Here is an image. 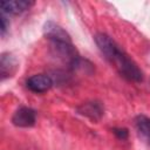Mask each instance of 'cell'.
Segmentation results:
<instances>
[{
	"label": "cell",
	"instance_id": "cell-1",
	"mask_svg": "<svg viewBox=\"0 0 150 150\" xmlns=\"http://www.w3.org/2000/svg\"><path fill=\"white\" fill-rule=\"evenodd\" d=\"M94 40L100 52L116 68L121 76L132 82L143 81V73L139 67L112 38L104 33H97L95 34Z\"/></svg>",
	"mask_w": 150,
	"mask_h": 150
},
{
	"label": "cell",
	"instance_id": "cell-2",
	"mask_svg": "<svg viewBox=\"0 0 150 150\" xmlns=\"http://www.w3.org/2000/svg\"><path fill=\"white\" fill-rule=\"evenodd\" d=\"M42 29H43V35L53 43V46L73 45L70 35L59 23H56L52 20H48V21L45 22Z\"/></svg>",
	"mask_w": 150,
	"mask_h": 150
},
{
	"label": "cell",
	"instance_id": "cell-3",
	"mask_svg": "<svg viewBox=\"0 0 150 150\" xmlns=\"http://www.w3.org/2000/svg\"><path fill=\"white\" fill-rule=\"evenodd\" d=\"M36 122V112L29 107H20L15 110L12 116V123L19 128H30L34 127Z\"/></svg>",
	"mask_w": 150,
	"mask_h": 150
},
{
	"label": "cell",
	"instance_id": "cell-4",
	"mask_svg": "<svg viewBox=\"0 0 150 150\" xmlns=\"http://www.w3.org/2000/svg\"><path fill=\"white\" fill-rule=\"evenodd\" d=\"M34 4L35 2L32 0H6L1 1L0 7L1 13L6 15H18L30 9V7H33Z\"/></svg>",
	"mask_w": 150,
	"mask_h": 150
},
{
	"label": "cell",
	"instance_id": "cell-5",
	"mask_svg": "<svg viewBox=\"0 0 150 150\" xmlns=\"http://www.w3.org/2000/svg\"><path fill=\"white\" fill-rule=\"evenodd\" d=\"M19 69V61L18 59L9 52L2 53L0 56V75L1 80L5 81L6 79H9L14 76L16 70Z\"/></svg>",
	"mask_w": 150,
	"mask_h": 150
},
{
	"label": "cell",
	"instance_id": "cell-6",
	"mask_svg": "<svg viewBox=\"0 0 150 150\" xmlns=\"http://www.w3.org/2000/svg\"><path fill=\"white\" fill-rule=\"evenodd\" d=\"M26 86L30 91L41 94L49 90L53 87V80L50 76L46 74H35L26 81Z\"/></svg>",
	"mask_w": 150,
	"mask_h": 150
},
{
	"label": "cell",
	"instance_id": "cell-7",
	"mask_svg": "<svg viewBox=\"0 0 150 150\" xmlns=\"http://www.w3.org/2000/svg\"><path fill=\"white\" fill-rule=\"evenodd\" d=\"M77 111L79 114L87 116L93 121H97L103 115V107L100 102L93 101V102H87V103L81 104L77 108Z\"/></svg>",
	"mask_w": 150,
	"mask_h": 150
},
{
	"label": "cell",
	"instance_id": "cell-8",
	"mask_svg": "<svg viewBox=\"0 0 150 150\" xmlns=\"http://www.w3.org/2000/svg\"><path fill=\"white\" fill-rule=\"evenodd\" d=\"M135 124L141 136L150 145V117L145 115H138L135 120Z\"/></svg>",
	"mask_w": 150,
	"mask_h": 150
},
{
	"label": "cell",
	"instance_id": "cell-9",
	"mask_svg": "<svg viewBox=\"0 0 150 150\" xmlns=\"http://www.w3.org/2000/svg\"><path fill=\"white\" fill-rule=\"evenodd\" d=\"M8 28H9V21L7 20L6 14L1 13V15H0V32H1V36H5V34L7 33Z\"/></svg>",
	"mask_w": 150,
	"mask_h": 150
},
{
	"label": "cell",
	"instance_id": "cell-10",
	"mask_svg": "<svg viewBox=\"0 0 150 150\" xmlns=\"http://www.w3.org/2000/svg\"><path fill=\"white\" fill-rule=\"evenodd\" d=\"M112 131H114V134H115L120 139H127V138H128L129 132H128V129H125V128H115Z\"/></svg>",
	"mask_w": 150,
	"mask_h": 150
}]
</instances>
